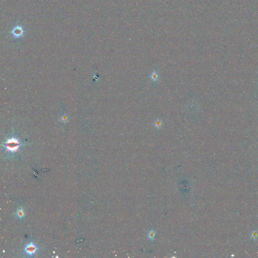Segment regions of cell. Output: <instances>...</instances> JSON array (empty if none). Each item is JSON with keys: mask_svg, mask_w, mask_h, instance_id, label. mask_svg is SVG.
<instances>
[{"mask_svg": "<svg viewBox=\"0 0 258 258\" xmlns=\"http://www.w3.org/2000/svg\"><path fill=\"white\" fill-rule=\"evenodd\" d=\"M24 215H25V213H24V211L23 209H19L18 211H17V215L18 217L19 218H22L24 216Z\"/></svg>", "mask_w": 258, "mask_h": 258, "instance_id": "cell-3", "label": "cell"}, {"mask_svg": "<svg viewBox=\"0 0 258 258\" xmlns=\"http://www.w3.org/2000/svg\"><path fill=\"white\" fill-rule=\"evenodd\" d=\"M20 145V144L18 140L14 138L8 139L5 144L6 150L12 153L17 151L18 150Z\"/></svg>", "mask_w": 258, "mask_h": 258, "instance_id": "cell-1", "label": "cell"}, {"mask_svg": "<svg viewBox=\"0 0 258 258\" xmlns=\"http://www.w3.org/2000/svg\"><path fill=\"white\" fill-rule=\"evenodd\" d=\"M37 249V248L36 245L31 242L25 247V251L29 255H32L36 252Z\"/></svg>", "mask_w": 258, "mask_h": 258, "instance_id": "cell-2", "label": "cell"}]
</instances>
